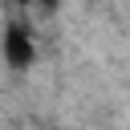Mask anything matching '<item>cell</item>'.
Returning a JSON list of instances; mask_svg holds the SVG:
<instances>
[{
    "label": "cell",
    "instance_id": "6da1fadb",
    "mask_svg": "<svg viewBox=\"0 0 130 130\" xmlns=\"http://www.w3.org/2000/svg\"><path fill=\"white\" fill-rule=\"evenodd\" d=\"M0 57H4L8 69H28L37 61V45H32L28 24H20V20L4 24V32H0Z\"/></svg>",
    "mask_w": 130,
    "mask_h": 130
},
{
    "label": "cell",
    "instance_id": "7a4b0ae2",
    "mask_svg": "<svg viewBox=\"0 0 130 130\" xmlns=\"http://www.w3.org/2000/svg\"><path fill=\"white\" fill-rule=\"evenodd\" d=\"M12 4H28V8H57V0H12Z\"/></svg>",
    "mask_w": 130,
    "mask_h": 130
}]
</instances>
